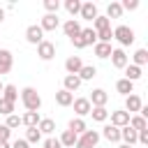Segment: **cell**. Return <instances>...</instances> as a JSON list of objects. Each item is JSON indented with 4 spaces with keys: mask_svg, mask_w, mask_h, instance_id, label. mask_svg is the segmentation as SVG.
Segmentation results:
<instances>
[{
    "mask_svg": "<svg viewBox=\"0 0 148 148\" xmlns=\"http://www.w3.org/2000/svg\"><path fill=\"white\" fill-rule=\"evenodd\" d=\"M21 102H23V106L28 109V111H37L39 106H42V97H39V92L35 90V88H23L21 90Z\"/></svg>",
    "mask_w": 148,
    "mask_h": 148,
    "instance_id": "6da1fadb",
    "label": "cell"
},
{
    "mask_svg": "<svg viewBox=\"0 0 148 148\" xmlns=\"http://www.w3.org/2000/svg\"><path fill=\"white\" fill-rule=\"evenodd\" d=\"M97 141H99V134H97L95 130H86L83 134H79V139H76L74 148H95V146H97Z\"/></svg>",
    "mask_w": 148,
    "mask_h": 148,
    "instance_id": "7a4b0ae2",
    "label": "cell"
},
{
    "mask_svg": "<svg viewBox=\"0 0 148 148\" xmlns=\"http://www.w3.org/2000/svg\"><path fill=\"white\" fill-rule=\"evenodd\" d=\"M113 37H116L123 46H127V44H132V42H134V30H132V28H127V25H118V28L113 30Z\"/></svg>",
    "mask_w": 148,
    "mask_h": 148,
    "instance_id": "3957f363",
    "label": "cell"
},
{
    "mask_svg": "<svg viewBox=\"0 0 148 148\" xmlns=\"http://www.w3.org/2000/svg\"><path fill=\"white\" fill-rule=\"evenodd\" d=\"M37 56H39L42 60H51V58L56 56V44L49 42V39L39 42V44H37Z\"/></svg>",
    "mask_w": 148,
    "mask_h": 148,
    "instance_id": "277c9868",
    "label": "cell"
},
{
    "mask_svg": "<svg viewBox=\"0 0 148 148\" xmlns=\"http://www.w3.org/2000/svg\"><path fill=\"white\" fill-rule=\"evenodd\" d=\"M25 39L37 46L39 42H44V30H42L39 25H28V28H25Z\"/></svg>",
    "mask_w": 148,
    "mask_h": 148,
    "instance_id": "5b68a950",
    "label": "cell"
},
{
    "mask_svg": "<svg viewBox=\"0 0 148 148\" xmlns=\"http://www.w3.org/2000/svg\"><path fill=\"white\" fill-rule=\"evenodd\" d=\"M76 37H79L81 46H88V44H97V32H95L92 28H81V32H79Z\"/></svg>",
    "mask_w": 148,
    "mask_h": 148,
    "instance_id": "8992f818",
    "label": "cell"
},
{
    "mask_svg": "<svg viewBox=\"0 0 148 148\" xmlns=\"http://www.w3.org/2000/svg\"><path fill=\"white\" fill-rule=\"evenodd\" d=\"M72 106H74V111H76V116L81 118V116H88L90 113V102H88V97H76L74 102H72Z\"/></svg>",
    "mask_w": 148,
    "mask_h": 148,
    "instance_id": "52a82bcc",
    "label": "cell"
},
{
    "mask_svg": "<svg viewBox=\"0 0 148 148\" xmlns=\"http://www.w3.org/2000/svg\"><path fill=\"white\" fill-rule=\"evenodd\" d=\"M79 14H81V18H86V21H95L99 14H97V5H92V2H83L81 5V9H79Z\"/></svg>",
    "mask_w": 148,
    "mask_h": 148,
    "instance_id": "ba28073f",
    "label": "cell"
},
{
    "mask_svg": "<svg viewBox=\"0 0 148 148\" xmlns=\"http://www.w3.org/2000/svg\"><path fill=\"white\" fill-rule=\"evenodd\" d=\"M109 58H111V65H113V67H118V69L127 67V56H125V51H123V49H113Z\"/></svg>",
    "mask_w": 148,
    "mask_h": 148,
    "instance_id": "9c48e42d",
    "label": "cell"
},
{
    "mask_svg": "<svg viewBox=\"0 0 148 148\" xmlns=\"http://www.w3.org/2000/svg\"><path fill=\"white\" fill-rule=\"evenodd\" d=\"M141 109H143L141 97H139V95H127V99H125V111H127V113H136V111H141Z\"/></svg>",
    "mask_w": 148,
    "mask_h": 148,
    "instance_id": "30bf717a",
    "label": "cell"
},
{
    "mask_svg": "<svg viewBox=\"0 0 148 148\" xmlns=\"http://www.w3.org/2000/svg\"><path fill=\"white\" fill-rule=\"evenodd\" d=\"M58 25H60L58 14H44V16H42V23H39L42 30H56Z\"/></svg>",
    "mask_w": 148,
    "mask_h": 148,
    "instance_id": "8fae6325",
    "label": "cell"
},
{
    "mask_svg": "<svg viewBox=\"0 0 148 148\" xmlns=\"http://www.w3.org/2000/svg\"><path fill=\"white\" fill-rule=\"evenodd\" d=\"M62 32H65L69 39H74V37L81 32V23H79L76 18H69V21H65V25H62Z\"/></svg>",
    "mask_w": 148,
    "mask_h": 148,
    "instance_id": "7c38bea8",
    "label": "cell"
},
{
    "mask_svg": "<svg viewBox=\"0 0 148 148\" xmlns=\"http://www.w3.org/2000/svg\"><path fill=\"white\" fill-rule=\"evenodd\" d=\"M12 65H14L12 53H9L7 49H0V74H7V72L12 69Z\"/></svg>",
    "mask_w": 148,
    "mask_h": 148,
    "instance_id": "4fadbf2b",
    "label": "cell"
},
{
    "mask_svg": "<svg viewBox=\"0 0 148 148\" xmlns=\"http://www.w3.org/2000/svg\"><path fill=\"white\" fill-rule=\"evenodd\" d=\"M81 67H83V60H81L79 56H69V58L65 60V69H67V74H79Z\"/></svg>",
    "mask_w": 148,
    "mask_h": 148,
    "instance_id": "5bb4252c",
    "label": "cell"
},
{
    "mask_svg": "<svg viewBox=\"0 0 148 148\" xmlns=\"http://www.w3.org/2000/svg\"><path fill=\"white\" fill-rule=\"evenodd\" d=\"M127 123H130V113H127V111H113V113H111V125H113V127L120 130V127H125Z\"/></svg>",
    "mask_w": 148,
    "mask_h": 148,
    "instance_id": "9a60e30c",
    "label": "cell"
},
{
    "mask_svg": "<svg viewBox=\"0 0 148 148\" xmlns=\"http://www.w3.org/2000/svg\"><path fill=\"white\" fill-rule=\"evenodd\" d=\"M106 99H109V95L104 92V90H92V95L88 97V102H90V106H104L106 104Z\"/></svg>",
    "mask_w": 148,
    "mask_h": 148,
    "instance_id": "2e32d148",
    "label": "cell"
},
{
    "mask_svg": "<svg viewBox=\"0 0 148 148\" xmlns=\"http://www.w3.org/2000/svg\"><path fill=\"white\" fill-rule=\"evenodd\" d=\"M39 113L37 111H25L23 116H21V125H25V127H37L39 125Z\"/></svg>",
    "mask_w": 148,
    "mask_h": 148,
    "instance_id": "e0dca14e",
    "label": "cell"
},
{
    "mask_svg": "<svg viewBox=\"0 0 148 148\" xmlns=\"http://www.w3.org/2000/svg\"><path fill=\"white\" fill-rule=\"evenodd\" d=\"M62 86H65L62 90H67V92H74V90L81 86V79H79L76 74H67V76H65V81H62Z\"/></svg>",
    "mask_w": 148,
    "mask_h": 148,
    "instance_id": "ac0fdd59",
    "label": "cell"
},
{
    "mask_svg": "<svg viewBox=\"0 0 148 148\" xmlns=\"http://www.w3.org/2000/svg\"><path fill=\"white\" fill-rule=\"evenodd\" d=\"M72 102H74L72 92H67V90H58L56 92V104L58 106H72Z\"/></svg>",
    "mask_w": 148,
    "mask_h": 148,
    "instance_id": "d6986e66",
    "label": "cell"
},
{
    "mask_svg": "<svg viewBox=\"0 0 148 148\" xmlns=\"http://www.w3.org/2000/svg\"><path fill=\"white\" fill-rule=\"evenodd\" d=\"M67 130H69V132H74V134L79 136V134H83V132L88 130V125H86V120H83V118H72Z\"/></svg>",
    "mask_w": 148,
    "mask_h": 148,
    "instance_id": "ffe728a7",
    "label": "cell"
},
{
    "mask_svg": "<svg viewBox=\"0 0 148 148\" xmlns=\"http://www.w3.org/2000/svg\"><path fill=\"white\" fill-rule=\"evenodd\" d=\"M102 136H104L106 141L116 143V141H120V130H118V127H113V125H106V127L102 130Z\"/></svg>",
    "mask_w": 148,
    "mask_h": 148,
    "instance_id": "44dd1931",
    "label": "cell"
},
{
    "mask_svg": "<svg viewBox=\"0 0 148 148\" xmlns=\"http://www.w3.org/2000/svg\"><path fill=\"white\" fill-rule=\"evenodd\" d=\"M120 139H123L127 146H132V143H136V132H134L130 125H125V127H120Z\"/></svg>",
    "mask_w": 148,
    "mask_h": 148,
    "instance_id": "7402d4cb",
    "label": "cell"
},
{
    "mask_svg": "<svg viewBox=\"0 0 148 148\" xmlns=\"http://www.w3.org/2000/svg\"><path fill=\"white\" fill-rule=\"evenodd\" d=\"M116 90H118L120 95H125V97H127V95H132V92H134V83H132V81H127V79H120V81L116 83Z\"/></svg>",
    "mask_w": 148,
    "mask_h": 148,
    "instance_id": "603a6c76",
    "label": "cell"
},
{
    "mask_svg": "<svg viewBox=\"0 0 148 148\" xmlns=\"http://www.w3.org/2000/svg\"><path fill=\"white\" fill-rule=\"evenodd\" d=\"M2 99H7V102H16V97H18V90H16V86H12V83H7L5 88H2V95H0Z\"/></svg>",
    "mask_w": 148,
    "mask_h": 148,
    "instance_id": "cb8c5ba5",
    "label": "cell"
},
{
    "mask_svg": "<svg viewBox=\"0 0 148 148\" xmlns=\"http://www.w3.org/2000/svg\"><path fill=\"white\" fill-rule=\"evenodd\" d=\"M111 51H113L111 44H104V42H97V44H95V56H97V58H109Z\"/></svg>",
    "mask_w": 148,
    "mask_h": 148,
    "instance_id": "d4e9b609",
    "label": "cell"
},
{
    "mask_svg": "<svg viewBox=\"0 0 148 148\" xmlns=\"http://www.w3.org/2000/svg\"><path fill=\"white\" fill-rule=\"evenodd\" d=\"M95 74H97V69H95L92 65H83V67L79 69V74H76V76H79L81 81H90V79H92Z\"/></svg>",
    "mask_w": 148,
    "mask_h": 148,
    "instance_id": "484cf974",
    "label": "cell"
},
{
    "mask_svg": "<svg viewBox=\"0 0 148 148\" xmlns=\"http://www.w3.org/2000/svg\"><path fill=\"white\" fill-rule=\"evenodd\" d=\"M90 116H92V120H97V123H104V120L109 118V111H106L104 106H92V109H90Z\"/></svg>",
    "mask_w": 148,
    "mask_h": 148,
    "instance_id": "4316f807",
    "label": "cell"
},
{
    "mask_svg": "<svg viewBox=\"0 0 148 148\" xmlns=\"http://www.w3.org/2000/svg\"><path fill=\"white\" fill-rule=\"evenodd\" d=\"M134 132H141V130H146V118L143 116H130V123H127Z\"/></svg>",
    "mask_w": 148,
    "mask_h": 148,
    "instance_id": "83f0119b",
    "label": "cell"
},
{
    "mask_svg": "<svg viewBox=\"0 0 148 148\" xmlns=\"http://www.w3.org/2000/svg\"><path fill=\"white\" fill-rule=\"evenodd\" d=\"M76 139H79V136H76L74 132H69V130H65V132L60 134V139H58V141H60V146H72V148H74V143H76Z\"/></svg>",
    "mask_w": 148,
    "mask_h": 148,
    "instance_id": "f1b7e54d",
    "label": "cell"
},
{
    "mask_svg": "<svg viewBox=\"0 0 148 148\" xmlns=\"http://www.w3.org/2000/svg\"><path fill=\"white\" fill-rule=\"evenodd\" d=\"M92 25H95V28H92L95 32H102V30H109V28H111V21H109L106 16H97V18L92 21Z\"/></svg>",
    "mask_w": 148,
    "mask_h": 148,
    "instance_id": "f546056e",
    "label": "cell"
},
{
    "mask_svg": "<svg viewBox=\"0 0 148 148\" xmlns=\"http://www.w3.org/2000/svg\"><path fill=\"white\" fill-rule=\"evenodd\" d=\"M139 76H141V67H136V65H127V67H125V79H127V81L134 83Z\"/></svg>",
    "mask_w": 148,
    "mask_h": 148,
    "instance_id": "4dcf8cb0",
    "label": "cell"
},
{
    "mask_svg": "<svg viewBox=\"0 0 148 148\" xmlns=\"http://www.w3.org/2000/svg\"><path fill=\"white\" fill-rule=\"evenodd\" d=\"M120 16H123V7H120V2H111L109 9H106V18H120Z\"/></svg>",
    "mask_w": 148,
    "mask_h": 148,
    "instance_id": "1f68e13d",
    "label": "cell"
},
{
    "mask_svg": "<svg viewBox=\"0 0 148 148\" xmlns=\"http://www.w3.org/2000/svg\"><path fill=\"white\" fill-rule=\"evenodd\" d=\"M37 130H39V132H44V134H51V132L56 130V123H53L51 118H42V120H39V125H37Z\"/></svg>",
    "mask_w": 148,
    "mask_h": 148,
    "instance_id": "d6a6232c",
    "label": "cell"
},
{
    "mask_svg": "<svg viewBox=\"0 0 148 148\" xmlns=\"http://www.w3.org/2000/svg\"><path fill=\"white\" fill-rule=\"evenodd\" d=\"M39 139H42V132H39L37 127H28V132H25V141H28V143H39Z\"/></svg>",
    "mask_w": 148,
    "mask_h": 148,
    "instance_id": "836d02e7",
    "label": "cell"
},
{
    "mask_svg": "<svg viewBox=\"0 0 148 148\" xmlns=\"http://www.w3.org/2000/svg\"><path fill=\"white\" fill-rule=\"evenodd\" d=\"M146 62H148V51H146V49H139V51L134 53V65L141 67V65H146Z\"/></svg>",
    "mask_w": 148,
    "mask_h": 148,
    "instance_id": "e575fe53",
    "label": "cell"
},
{
    "mask_svg": "<svg viewBox=\"0 0 148 148\" xmlns=\"http://www.w3.org/2000/svg\"><path fill=\"white\" fill-rule=\"evenodd\" d=\"M0 113L2 116H12L14 113V102H7V99L0 97Z\"/></svg>",
    "mask_w": 148,
    "mask_h": 148,
    "instance_id": "d590c367",
    "label": "cell"
},
{
    "mask_svg": "<svg viewBox=\"0 0 148 148\" xmlns=\"http://www.w3.org/2000/svg\"><path fill=\"white\" fill-rule=\"evenodd\" d=\"M65 9H67V12L74 16V14H79V9H81V2H79V0H67V2H65Z\"/></svg>",
    "mask_w": 148,
    "mask_h": 148,
    "instance_id": "8d00e7d4",
    "label": "cell"
},
{
    "mask_svg": "<svg viewBox=\"0 0 148 148\" xmlns=\"http://www.w3.org/2000/svg\"><path fill=\"white\" fill-rule=\"evenodd\" d=\"M44 7H46V12H49V14H56V12H58V7H60V2H58V0H46V2H44Z\"/></svg>",
    "mask_w": 148,
    "mask_h": 148,
    "instance_id": "74e56055",
    "label": "cell"
},
{
    "mask_svg": "<svg viewBox=\"0 0 148 148\" xmlns=\"http://www.w3.org/2000/svg\"><path fill=\"white\" fill-rule=\"evenodd\" d=\"M5 125H7L9 130H14V127H18V125H21V118L12 113V116H7V123H5Z\"/></svg>",
    "mask_w": 148,
    "mask_h": 148,
    "instance_id": "f35d334b",
    "label": "cell"
},
{
    "mask_svg": "<svg viewBox=\"0 0 148 148\" xmlns=\"http://www.w3.org/2000/svg\"><path fill=\"white\" fill-rule=\"evenodd\" d=\"M120 7H123V9H130V12H134V9L139 7V2H136V0H125V2H120Z\"/></svg>",
    "mask_w": 148,
    "mask_h": 148,
    "instance_id": "ab89813d",
    "label": "cell"
},
{
    "mask_svg": "<svg viewBox=\"0 0 148 148\" xmlns=\"http://www.w3.org/2000/svg\"><path fill=\"white\" fill-rule=\"evenodd\" d=\"M9 132L12 130L7 125H0V141H9Z\"/></svg>",
    "mask_w": 148,
    "mask_h": 148,
    "instance_id": "60d3db41",
    "label": "cell"
},
{
    "mask_svg": "<svg viewBox=\"0 0 148 148\" xmlns=\"http://www.w3.org/2000/svg\"><path fill=\"white\" fill-rule=\"evenodd\" d=\"M44 148H62V146H60L58 139H46V141H44Z\"/></svg>",
    "mask_w": 148,
    "mask_h": 148,
    "instance_id": "b9f144b4",
    "label": "cell"
},
{
    "mask_svg": "<svg viewBox=\"0 0 148 148\" xmlns=\"http://www.w3.org/2000/svg\"><path fill=\"white\" fill-rule=\"evenodd\" d=\"M28 146H30V143H28L25 139H16V141L12 143V148H28Z\"/></svg>",
    "mask_w": 148,
    "mask_h": 148,
    "instance_id": "7bdbcfd3",
    "label": "cell"
},
{
    "mask_svg": "<svg viewBox=\"0 0 148 148\" xmlns=\"http://www.w3.org/2000/svg\"><path fill=\"white\" fill-rule=\"evenodd\" d=\"M0 148H12V143L9 141H0Z\"/></svg>",
    "mask_w": 148,
    "mask_h": 148,
    "instance_id": "ee69618b",
    "label": "cell"
},
{
    "mask_svg": "<svg viewBox=\"0 0 148 148\" xmlns=\"http://www.w3.org/2000/svg\"><path fill=\"white\" fill-rule=\"evenodd\" d=\"M2 21H5V9L0 7V23H2Z\"/></svg>",
    "mask_w": 148,
    "mask_h": 148,
    "instance_id": "f6af8a7d",
    "label": "cell"
},
{
    "mask_svg": "<svg viewBox=\"0 0 148 148\" xmlns=\"http://www.w3.org/2000/svg\"><path fill=\"white\" fill-rule=\"evenodd\" d=\"M118 148H132V146H127V143H123V146H118Z\"/></svg>",
    "mask_w": 148,
    "mask_h": 148,
    "instance_id": "bcb514c9",
    "label": "cell"
},
{
    "mask_svg": "<svg viewBox=\"0 0 148 148\" xmlns=\"http://www.w3.org/2000/svg\"><path fill=\"white\" fill-rule=\"evenodd\" d=\"M2 88H5V86H2V83H0V95H2Z\"/></svg>",
    "mask_w": 148,
    "mask_h": 148,
    "instance_id": "7dc6e473",
    "label": "cell"
}]
</instances>
